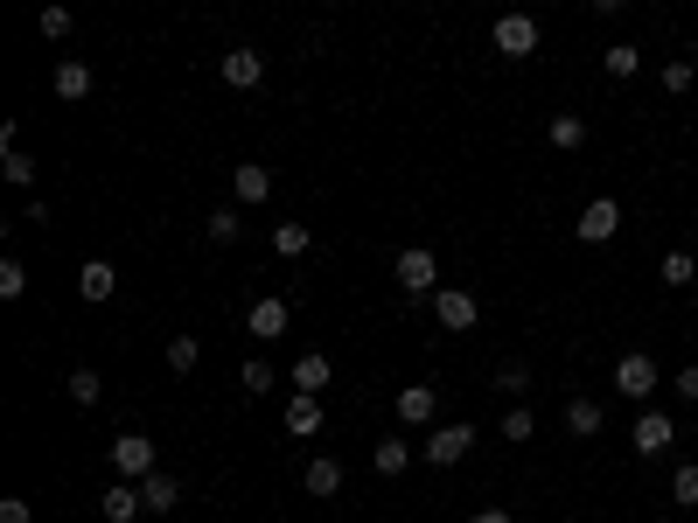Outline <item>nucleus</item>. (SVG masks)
Returning <instances> with one entry per match:
<instances>
[{
  "instance_id": "nucleus-1",
  "label": "nucleus",
  "mask_w": 698,
  "mask_h": 523,
  "mask_svg": "<svg viewBox=\"0 0 698 523\" xmlns=\"http://www.w3.org/2000/svg\"><path fill=\"white\" fill-rule=\"evenodd\" d=\"M615 230H622V203H615V196H593V203L580 209V224H573V238H580V245H608V238H615Z\"/></svg>"
},
{
  "instance_id": "nucleus-2",
  "label": "nucleus",
  "mask_w": 698,
  "mask_h": 523,
  "mask_svg": "<svg viewBox=\"0 0 698 523\" xmlns=\"http://www.w3.org/2000/svg\"><path fill=\"white\" fill-rule=\"evenodd\" d=\"M112 467H119L126 482L161 475V467H154V440H147V433H119V440H112Z\"/></svg>"
},
{
  "instance_id": "nucleus-3",
  "label": "nucleus",
  "mask_w": 698,
  "mask_h": 523,
  "mask_svg": "<svg viewBox=\"0 0 698 523\" xmlns=\"http://www.w3.org/2000/svg\"><path fill=\"white\" fill-rule=\"evenodd\" d=\"M475 294H461V286H441V294H433V322H441L448 335H469L475 328Z\"/></svg>"
},
{
  "instance_id": "nucleus-4",
  "label": "nucleus",
  "mask_w": 698,
  "mask_h": 523,
  "mask_svg": "<svg viewBox=\"0 0 698 523\" xmlns=\"http://www.w3.org/2000/svg\"><path fill=\"white\" fill-rule=\"evenodd\" d=\"M399 286H405V294H441V266H433L426 245L399 251Z\"/></svg>"
},
{
  "instance_id": "nucleus-5",
  "label": "nucleus",
  "mask_w": 698,
  "mask_h": 523,
  "mask_svg": "<svg viewBox=\"0 0 698 523\" xmlns=\"http://www.w3.org/2000/svg\"><path fill=\"white\" fill-rule=\"evenodd\" d=\"M615 391H622V398H650V391H657V356L629 349L622 363H615Z\"/></svg>"
},
{
  "instance_id": "nucleus-6",
  "label": "nucleus",
  "mask_w": 698,
  "mask_h": 523,
  "mask_svg": "<svg viewBox=\"0 0 698 523\" xmlns=\"http://www.w3.org/2000/svg\"><path fill=\"white\" fill-rule=\"evenodd\" d=\"M469 447H475V426H433L420 454H426L433 467H454V461H461V454H469Z\"/></svg>"
},
{
  "instance_id": "nucleus-7",
  "label": "nucleus",
  "mask_w": 698,
  "mask_h": 523,
  "mask_svg": "<svg viewBox=\"0 0 698 523\" xmlns=\"http://www.w3.org/2000/svg\"><path fill=\"white\" fill-rule=\"evenodd\" d=\"M489 36H497V57H531V49H538V21L531 14H503Z\"/></svg>"
},
{
  "instance_id": "nucleus-8",
  "label": "nucleus",
  "mask_w": 698,
  "mask_h": 523,
  "mask_svg": "<svg viewBox=\"0 0 698 523\" xmlns=\"http://www.w3.org/2000/svg\"><path fill=\"white\" fill-rule=\"evenodd\" d=\"M670 440H678V418H670V412H642V418H636V454H642V461H657Z\"/></svg>"
},
{
  "instance_id": "nucleus-9",
  "label": "nucleus",
  "mask_w": 698,
  "mask_h": 523,
  "mask_svg": "<svg viewBox=\"0 0 698 523\" xmlns=\"http://www.w3.org/2000/svg\"><path fill=\"white\" fill-rule=\"evenodd\" d=\"M287 322H294V307L279 300V294H266V300H252V314H245V328L258 335V343H273V335H287Z\"/></svg>"
},
{
  "instance_id": "nucleus-10",
  "label": "nucleus",
  "mask_w": 698,
  "mask_h": 523,
  "mask_svg": "<svg viewBox=\"0 0 698 523\" xmlns=\"http://www.w3.org/2000/svg\"><path fill=\"white\" fill-rule=\"evenodd\" d=\"M98 510H106V523H134L147 503H140V482H112L106 495H98Z\"/></svg>"
},
{
  "instance_id": "nucleus-11",
  "label": "nucleus",
  "mask_w": 698,
  "mask_h": 523,
  "mask_svg": "<svg viewBox=\"0 0 698 523\" xmlns=\"http://www.w3.org/2000/svg\"><path fill=\"white\" fill-rule=\"evenodd\" d=\"M224 85H238V91L266 85V57H258V49H230L224 57Z\"/></svg>"
},
{
  "instance_id": "nucleus-12",
  "label": "nucleus",
  "mask_w": 698,
  "mask_h": 523,
  "mask_svg": "<svg viewBox=\"0 0 698 523\" xmlns=\"http://www.w3.org/2000/svg\"><path fill=\"white\" fill-rule=\"evenodd\" d=\"M77 294H85L91 307H98V300H112V294H119V273L106 266V258H91V266L77 273Z\"/></svg>"
},
{
  "instance_id": "nucleus-13",
  "label": "nucleus",
  "mask_w": 698,
  "mask_h": 523,
  "mask_svg": "<svg viewBox=\"0 0 698 523\" xmlns=\"http://www.w3.org/2000/svg\"><path fill=\"white\" fill-rule=\"evenodd\" d=\"M433 398H441L433 384H405L399 391V418H405V426H433Z\"/></svg>"
},
{
  "instance_id": "nucleus-14",
  "label": "nucleus",
  "mask_w": 698,
  "mask_h": 523,
  "mask_svg": "<svg viewBox=\"0 0 698 523\" xmlns=\"http://www.w3.org/2000/svg\"><path fill=\"white\" fill-rule=\"evenodd\" d=\"M230 196H238V203H266V196H273V168L245 161L238 175H230Z\"/></svg>"
},
{
  "instance_id": "nucleus-15",
  "label": "nucleus",
  "mask_w": 698,
  "mask_h": 523,
  "mask_svg": "<svg viewBox=\"0 0 698 523\" xmlns=\"http://www.w3.org/2000/svg\"><path fill=\"white\" fill-rule=\"evenodd\" d=\"M328 377H335V371H328V356H322V349H307V356L294 363V391H307V398H322Z\"/></svg>"
},
{
  "instance_id": "nucleus-16",
  "label": "nucleus",
  "mask_w": 698,
  "mask_h": 523,
  "mask_svg": "<svg viewBox=\"0 0 698 523\" xmlns=\"http://www.w3.org/2000/svg\"><path fill=\"white\" fill-rule=\"evenodd\" d=\"M287 433L315 440V433H322V398H307V391H294V398H287Z\"/></svg>"
},
{
  "instance_id": "nucleus-17",
  "label": "nucleus",
  "mask_w": 698,
  "mask_h": 523,
  "mask_svg": "<svg viewBox=\"0 0 698 523\" xmlns=\"http://www.w3.org/2000/svg\"><path fill=\"white\" fill-rule=\"evenodd\" d=\"M175 495H183V482H175L168 467H161V475H147V482H140V503H147L154 516H161V510H175Z\"/></svg>"
},
{
  "instance_id": "nucleus-18",
  "label": "nucleus",
  "mask_w": 698,
  "mask_h": 523,
  "mask_svg": "<svg viewBox=\"0 0 698 523\" xmlns=\"http://www.w3.org/2000/svg\"><path fill=\"white\" fill-rule=\"evenodd\" d=\"M335 489H343V461L315 454V461H307V495H335Z\"/></svg>"
},
{
  "instance_id": "nucleus-19",
  "label": "nucleus",
  "mask_w": 698,
  "mask_h": 523,
  "mask_svg": "<svg viewBox=\"0 0 698 523\" xmlns=\"http://www.w3.org/2000/svg\"><path fill=\"white\" fill-rule=\"evenodd\" d=\"M566 426H573L580 440H593V433H601V426H608V412H601V405H593V398H573V405H566Z\"/></svg>"
},
{
  "instance_id": "nucleus-20",
  "label": "nucleus",
  "mask_w": 698,
  "mask_h": 523,
  "mask_svg": "<svg viewBox=\"0 0 698 523\" xmlns=\"http://www.w3.org/2000/svg\"><path fill=\"white\" fill-rule=\"evenodd\" d=\"M545 140H552L559 154H573V147H587V119H573V112H559V119L545 126Z\"/></svg>"
},
{
  "instance_id": "nucleus-21",
  "label": "nucleus",
  "mask_w": 698,
  "mask_h": 523,
  "mask_svg": "<svg viewBox=\"0 0 698 523\" xmlns=\"http://www.w3.org/2000/svg\"><path fill=\"white\" fill-rule=\"evenodd\" d=\"M601 63H608V77H636V70H642V49H636V42H608Z\"/></svg>"
},
{
  "instance_id": "nucleus-22",
  "label": "nucleus",
  "mask_w": 698,
  "mask_h": 523,
  "mask_svg": "<svg viewBox=\"0 0 698 523\" xmlns=\"http://www.w3.org/2000/svg\"><path fill=\"white\" fill-rule=\"evenodd\" d=\"M85 91H91V63H77V57L57 63V98H85Z\"/></svg>"
},
{
  "instance_id": "nucleus-23",
  "label": "nucleus",
  "mask_w": 698,
  "mask_h": 523,
  "mask_svg": "<svg viewBox=\"0 0 698 523\" xmlns=\"http://www.w3.org/2000/svg\"><path fill=\"white\" fill-rule=\"evenodd\" d=\"M307 245H315V230H307V224H279V230H273V251H279V258H301Z\"/></svg>"
},
{
  "instance_id": "nucleus-24",
  "label": "nucleus",
  "mask_w": 698,
  "mask_h": 523,
  "mask_svg": "<svg viewBox=\"0 0 698 523\" xmlns=\"http://www.w3.org/2000/svg\"><path fill=\"white\" fill-rule=\"evenodd\" d=\"M63 391H70V405H85V412H91L98 398H106V384H98V371H70V384H63Z\"/></svg>"
},
{
  "instance_id": "nucleus-25",
  "label": "nucleus",
  "mask_w": 698,
  "mask_h": 523,
  "mask_svg": "<svg viewBox=\"0 0 698 523\" xmlns=\"http://www.w3.org/2000/svg\"><path fill=\"white\" fill-rule=\"evenodd\" d=\"M405 467H412L405 440H377V475H405Z\"/></svg>"
},
{
  "instance_id": "nucleus-26",
  "label": "nucleus",
  "mask_w": 698,
  "mask_h": 523,
  "mask_svg": "<svg viewBox=\"0 0 698 523\" xmlns=\"http://www.w3.org/2000/svg\"><path fill=\"white\" fill-rule=\"evenodd\" d=\"M670 503H685V510H698V461H685L678 475H670Z\"/></svg>"
},
{
  "instance_id": "nucleus-27",
  "label": "nucleus",
  "mask_w": 698,
  "mask_h": 523,
  "mask_svg": "<svg viewBox=\"0 0 698 523\" xmlns=\"http://www.w3.org/2000/svg\"><path fill=\"white\" fill-rule=\"evenodd\" d=\"M29 294V273H21V258H0V300H21Z\"/></svg>"
},
{
  "instance_id": "nucleus-28",
  "label": "nucleus",
  "mask_w": 698,
  "mask_h": 523,
  "mask_svg": "<svg viewBox=\"0 0 698 523\" xmlns=\"http://www.w3.org/2000/svg\"><path fill=\"white\" fill-rule=\"evenodd\" d=\"M691 279H698V258L691 251H670L663 258V286H691Z\"/></svg>"
},
{
  "instance_id": "nucleus-29",
  "label": "nucleus",
  "mask_w": 698,
  "mask_h": 523,
  "mask_svg": "<svg viewBox=\"0 0 698 523\" xmlns=\"http://www.w3.org/2000/svg\"><path fill=\"white\" fill-rule=\"evenodd\" d=\"M196 356H203L196 335H175V343H168V371H196Z\"/></svg>"
},
{
  "instance_id": "nucleus-30",
  "label": "nucleus",
  "mask_w": 698,
  "mask_h": 523,
  "mask_svg": "<svg viewBox=\"0 0 698 523\" xmlns=\"http://www.w3.org/2000/svg\"><path fill=\"white\" fill-rule=\"evenodd\" d=\"M531 433H538V418H531L524 405H510V412H503V440H531Z\"/></svg>"
},
{
  "instance_id": "nucleus-31",
  "label": "nucleus",
  "mask_w": 698,
  "mask_h": 523,
  "mask_svg": "<svg viewBox=\"0 0 698 523\" xmlns=\"http://www.w3.org/2000/svg\"><path fill=\"white\" fill-rule=\"evenodd\" d=\"M210 238H217V245L238 238V209H210Z\"/></svg>"
},
{
  "instance_id": "nucleus-32",
  "label": "nucleus",
  "mask_w": 698,
  "mask_h": 523,
  "mask_svg": "<svg viewBox=\"0 0 698 523\" xmlns=\"http://www.w3.org/2000/svg\"><path fill=\"white\" fill-rule=\"evenodd\" d=\"M42 36L63 42V36H70V8H42Z\"/></svg>"
},
{
  "instance_id": "nucleus-33",
  "label": "nucleus",
  "mask_w": 698,
  "mask_h": 523,
  "mask_svg": "<svg viewBox=\"0 0 698 523\" xmlns=\"http://www.w3.org/2000/svg\"><path fill=\"white\" fill-rule=\"evenodd\" d=\"M245 391H273V363H266V356L245 363Z\"/></svg>"
},
{
  "instance_id": "nucleus-34",
  "label": "nucleus",
  "mask_w": 698,
  "mask_h": 523,
  "mask_svg": "<svg viewBox=\"0 0 698 523\" xmlns=\"http://www.w3.org/2000/svg\"><path fill=\"white\" fill-rule=\"evenodd\" d=\"M691 77H698L691 63H663V91H691Z\"/></svg>"
},
{
  "instance_id": "nucleus-35",
  "label": "nucleus",
  "mask_w": 698,
  "mask_h": 523,
  "mask_svg": "<svg viewBox=\"0 0 698 523\" xmlns=\"http://www.w3.org/2000/svg\"><path fill=\"white\" fill-rule=\"evenodd\" d=\"M524 384H531L524 363H503V371H497V391H524Z\"/></svg>"
},
{
  "instance_id": "nucleus-36",
  "label": "nucleus",
  "mask_w": 698,
  "mask_h": 523,
  "mask_svg": "<svg viewBox=\"0 0 698 523\" xmlns=\"http://www.w3.org/2000/svg\"><path fill=\"white\" fill-rule=\"evenodd\" d=\"M29 516H36V510L21 503V495H8V503H0V523H29Z\"/></svg>"
},
{
  "instance_id": "nucleus-37",
  "label": "nucleus",
  "mask_w": 698,
  "mask_h": 523,
  "mask_svg": "<svg viewBox=\"0 0 698 523\" xmlns=\"http://www.w3.org/2000/svg\"><path fill=\"white\" fill-rule=\"evenodd\" d=\"M678 398H691V405H698V363H691V371H678Z\"/></svg>"
},
{
  "instance_id": "nucleus-38",
  "label": "nucleus",
  "mask_w": 698,
  "mask_h": 523,
  "mask_svg": "<svg viewBox=\"0 0 698 523\" xmlns=\"http://www.w3.org/2000/svg\"><path fill=\"white\" fill-rule=\"evenodd\" d=\"M469 523H510V510H475Z\"/></svg>"
}]
</instances>
